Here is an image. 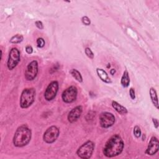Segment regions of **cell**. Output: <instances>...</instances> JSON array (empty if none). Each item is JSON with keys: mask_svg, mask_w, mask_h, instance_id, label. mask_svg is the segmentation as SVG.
I'll use <instances>...</instances> for the list:
<instances>
[{"mask_svg": "<svg viewBox=\"0 0 159 159\" xmlns=\"http://www.w3.org/2000/svg\"><path fill=\"white\" fill-rule=\"evenodd\" d=\"M94 143L91 141L88 140L81 145L76 151L77 155L83 159L89 158L94 151Z\"/></svg>", "mask_w": 159, "mask_h": 159, "instance_id": "277c9868", "label": "cell"}, {"mask_svg": "<svg viewBox=\"0 0 159 159\" xmlns=\"http://www.w3.org/2000/svg\"><path fill=\"white\" fill-rule=\"evenodd\" d=\"M24 39V37L20 34H17L12 37L9 40V42L12 43H19Z\"/></svg>", "mask_w": 159, "mask_h": 159, "instance_id": "ac0fdd59", "label": "cell"}, {"mask_svg": "<svg viewBox=\"0 0 159 159\" xmlns=\"http://www.w3.org/2000/svg\"><path fill=\"white\" fill-rule=\"evenodd\" d=\"M35 24L36 27L38 29H43V24H42V22L41 21L37 20V21H35Z\"/></svg>", "mask_w": 159, "mask_h": 159, "instance_id": "cb8c5ba5", "label": "cell"}, {"mask_svg": "<svg viewBox=\"0 0 159 159\" xmlns=\"http://www.w3.org/2000/svg\"><path fill=\"white\" fill-rule=\"evenodd\" d=\"M83 112L81 106H77L73 108L68 115V120L70 122L73 123L76 122L81 116Z\"/></svg>", "mask_w": 159, "mask_h": 159, "instance_id": "7c38bea8", "label": "cell"}, {"mask_svg": "<svg viewBox=\"0 0 159 159\" xmlns=\"http://www.w3.org/2000/svg\"><path fill=\"white\" fill-rule=\"evenodd\" d=\"M35 90L34 88L24 89L20 95V106L22 108L25 109L30 106L35 100Z\"/></svg>", "mask_w": 159, "mask_h": 159, "instance_id": "3957f363", "label": "cell"}, {"mask_svg": "<svg viewBox=\"0 0 159 159\" xmlns=\"http://www.w3.org/2000/svg\"><path fill=\"white\" fill-rule=\"evenodd\" d=\"M112 106L113 107V108L119 114H122V115H124V114H126L128 111H127V109L124 107L123 106H122L121 104H119L116 101H113L112 102Z\"/></svg>", "mask_w": 159, "mask_h": 159, "instance_id": "5bb4252c", "label": "cell"}, {"mask_svg": "<svg viewBox=\"0 0 159 159\" xmlns=\"http://www.w3.org/2000/svg\"><path fill=\"white\" fill-rule=\"evenodd\" d=\"M129 94L132 99H135V90L133 88H130L129 90Z\"/></svg>", "mask_w": 159, "mask_h": 159, "instance_id": "d4e9b609", "label": "cell"}, {"mask_svg": "<svg viewBox=\"0 0 159 159\" xmlns=\"http://www.w3.org/2000/svg\"><path fill=\"white\" fill-rule=\"evenodd\" d=\"M20 61V52L17 48H12L10 50L7 62V66L9 70H13Z\"/></svg>", "mask_w": 159, "mask_h": 159, "instance_id": "8992f818", "label": "cell"}, {"mask_svg": "<svg viewBox=\"0 0 159 159\" xmlns=\"http://www.w3.org/2000/svg\"><path fill=\"white\" fill-rule=\"evenodd\" d=\"M142 132L140 127L138 125H135L134 128V135L137 138H139L141 136Z\"/></svg>", "mask_w": 159, "mask_h": 159, "instance_id": "d6986e66", "label": "cell"}, {"mask_svg": "<svg viewBox=\"0 0 159 159\" xmlns=\"http://www.w3.org/2000/svg\"><path fill=\"white\" fill-rule=\"evenodd\" d=\"M96 72H97L98 76L100 78V79L102 81H104L106 83H111V80L110 79V78L109 77L107 73H106V71L105 70H104L102 68H97Z\"/></svg>", "mask_w": 159, "mask_h": 159, "instance_id": "4fadbf2b", "label": "cell"}, {"mask_svg": "<svg viewBox=\"0 0 159 159\" xmlns=\"http://www.w3.org/2000/svg\"><path fill=\"white\" fill-rule=\"evenodd\" d=\"M25 52L28 54H31L33 52V48L30 45H27L25 47Z\"/></svg>", "mask_w": 159, "mask_h": 159, "instance_id": "484cf974", "label": "cell"}, {"mask_svg": "<svg viewBox=\"0 0 159 159\" xmlns=\"http://www.w3.org/2000/svg\"><path fill=\"white\" fill-rule=\"evenodd\" d=\"M77 94V88L74 86H71L63 91L61 94V98L63 102L71 103L76 100Z\"/></svg>", "mask_w": 159, "mask_h": 159, "instance_id": "52a82bcc", "label": "cell"}, {"mask_svg": "<svg viewBox=\"0 0 159 159\" xmlns=\"http://www.w3.org/2000/svg\"><path fill=\"white\" fill-rule=\"evenodd\" d=\"M115 73H116V70H115V69H111V70H110V73H111V75H114Z\"/></svg>", "mask_w": 159, "mask_h": 159, "instance_id": "83f0119b", "label": "cell"}, {"mask_svg": "<svg viewBox=\"0 0 159 159\" xmlns=\"http://www.w3.org/2000/svg\"><path fill=\"white\" fill-rule=\"evenodd\" d=\"M70 73L72 75V76L76 80H77L78 82L81 83L83 81V78L82 76L81 75V73L76 69H71L70 71Z\"/></svg>", "mask_w": 159, "mask_h": 159, "instance_id": "e0dca14e", "label": "cell"}, {"mask_svg": "<svg viewBox=\"0 0 159 159\" xmlns=\"http://www.w3.org/2000/svg\"><path fill=\"white\" fill-rule=\"evenodd\" d=\"M59 134V129L55 125H52L45 131L43 139L44 142L47 143H52L58 139Z\"/></svg>", "mask_w": 159, "mask_h": 159, "instance_id": "5b68a950", "label": "cell"}, {"mask_svg": "<svg viewBox=\"0 0 159 159\" xmlns=\"http://www.w3.org/2000/svg\"><path fill=\"white\" fill-rule=\"evenodd\" d=\"M38 63L36 60L30 62L25 71V78L27 80L32 81L35 78L38 74Z\"/></svg>", "mask_w": 159, "mask_h": 159, "instance_id": "ba28073f", "label": "cell"}, {"mask_svg": "<svg viewBox=\"0 0 159 159\" xmlns=\"http://www.w3.org/2000/svg\"><path fill=\"white\" fill-rule=\"evenodd\" d=\"M150 96L153 105L156 107L157 109H158L157 94L156 90L153 88H150Z\"/></svg>", "mask_w": 159, "mask_h": 159, "instance_id": "9a60e30c", "label": "cell"}, {"mask_svg": "<svg viewBox=\"0 0 159 159\" xmlns=\"http://www.w3.org/2000/svg\"><path fill=\"white\" fill-rule=\"evenodd\" d=\"M116 120L115 116L111 112H104L99 116V124L102 128H108L113 125Z\"/></svg>", "mask_w": 159, "mask_h": 159, "instance_id": "9c48e42d", "label": "cell"}, {"mask_svg": "<svg viewBox=\"0 0 159 159\" xmlns=\"http://www.w3.org/2000/svg\"><path fill=\"white\" fill-rule=\"evenodd\" d=\"M158 149H159L158 140L157 137H152L145 150V153L148 155H153L158 151Z\"/></svg>", "mask_w": 159, "mask_h": 159, "instance_id": "8fae6325", "label": "cell"}, {"mask_svg": "<svg viewBox=\"0 0 159 159\" xmlns=\"http://www.w3.org/2000/svg\"><path fill=\"white\" fill-rule=\"evenodd\" d=\"M124 147V143L121 137L118 134H115L106 142L103 148V153L107 157H114L121 153Z\"/></svg>", "mask_w": 159, "mask_h": 159, "instance_id": "6da1fadb", "label": "cell"}, {"mask_svg": "<svg viewBox=\"0 0 159 159\" xmlns=\"http://www.w3.org/2000/svg\"><path fill=\"white\" fill-rule=\"evenodd\" d=\"M152 122L154 124V126L155 127L156 129H158V119H155V118H153L152 119Z\"/></svg>", "mask_w": 159, "mask_h": 159, "instance_id": "4316f807", "label": "cell"}, {"mask_svg": "<svg viewBox=\"0 0 159 159\" xmlns=\"http://www.w3.org/2000/svg\"><path fill=\"white\" fill-rule=\"evenodd\" d=\"M81 21L83 22V24H84L85 25H89L91 24V20L89 19V18L88 16H83L81 18Z\"/></svg>", "mask_w": 159, "mask_h": 159, "instance_id": "7402d4cb", "label": "cell"}, {"mask_svg": "<svg viewBox=\"0 0 159 159\" xmlns=\"http://www.w3.org/2000/svg\"><path fill=\"white\" fill-rule=\"evenodd\" d=\"M59 88V84L58 81H52L47 87L45 93L44 98L47 101H52L55 98L57 95Z\"/></svg>", "mask_w": 159, "mask_h": 159, "instance_id": "30bf717a", "label": "cell"}, {"mask_svg": "<svg viewBox=\"0 0 159 159\" xmlns=\"http://www.w3.org/2000/svg\"><path fill=\"white\" fill-rule=\"evenodd\" d=\"M95 112H93V111H90L89 112L86 116V120H93V118L95 117Z\"/></svg>", "mask_w": 159, "mask_h": 159, "instance_id": "603a6c76", "label": "cell"}, {"mask_svg": "<svg viewBox=\"0 0 159 159\" xmlns=\"http://www.w3.org/2000/svg\"><path fill=\"white\" fill-rule=\"evenodd\" d=\"M84 52H85V53H86V56L88 58H89L91 59H93L94 58V53H93V52H92V50L89 48L86 47L85 48V50H84Z\"/></svg>", "mask_w": 159, "mask_h": 159, "instance_id": "44dd1931", "label": "cell"}, {"mask_svg": "<svg viewBox=\"0 0 159 159\" xmlns=\"http://www.w3.org/2000/svg\"><path fill=\"white\" fill-rule=\"evenodd\" d=\"M31 137V130L25 125H21L17 129L14 133L13 143L17 147H24L29 143Z\"/></svg>", "mask_w": 159, "mask_h": 159, "instance_id": "7a4b0ae2", "label": "cell"}, {"mask_svg": "<svg viewBox=\"0 0 159 159\" xmlns=\"http://www.w3.org/2000/svg\"><path fill=\"white\" fill-rule=\"evenodd\" d=\"M36 43H37V45L39 48H42L44 47L45 45V40L42 37H40V38H38L37 39V41H36Z\"/></svg>", "mask_w": 159, "mask_h": 159, "instance_id": "ffe728a7", "label": "cell"}, {"mask_svg": "<svg viewBox=\"0 0 159 159\" xmlns=\"http://www.w3.org/2000/svg\"><path fill=\"white\" fill-rule=\"evenodd\" d=\"M120 83H121L122 86L124 88H127L129 86V85L130 84V78H129V73L127 70H125L124 71L122 76L121 78Z\"/></svg>", "mask_w": 159, "mask_h": 159, "instance_id": "2e32d148", "label": "cell"}]
</instances>
